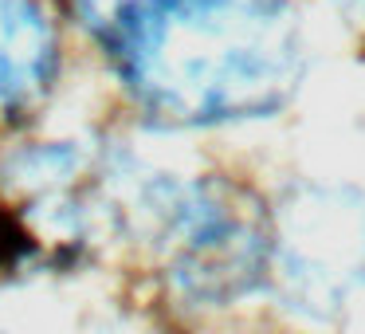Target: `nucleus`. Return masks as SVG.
I'll use <instances>...</instances> for the list:
<instances>
[{
  "instance_id": "f257e3e1",
  "label": "nucleus",
  "mask_w": 365,
  "mask_h": 334,
  "mask_svg": "<svg viewBox=\"0 0 365 334\" xmlns=\"http://www.w3.org/2000/svg\"><path fill=\"white\" fill-rule=\"evenodd\" d=\"M103 40L138 103L173 126L267 118L307 67L291 0H145Z\"/></svg>"
},
{
  "instance_id": "f03ea898",
  "label": "nucleus",
  "mask_w": 365,
  "mask_h": 334,
  "mask_svg": "<svg viewBox=\"0 0 365 334\" xmlns=\"http://www.w3.org/2000/svg\"><path fill=\"white\" fill-rule=\"evenodd\" d=\"M150 213L173 244V275L189 295L224 303L259 283L267 268V228L244 193L228 185L161 189Z\"/></svg>"
},
{
  "instance_id": "7ed1b4c3",
  "label": "nucleus",
  "mask_w": 365,
  "mask_h": 334,
  "mask_svg": "<svg viewBox=\"0 0 365 334\" xmlns=\"http://www.w3.org/2000/svg\"><path fill=\"white\" fill-rule=\"evenodd\" d=\"M56 67V28L40 0H0V111L32 103Z\"/></svg>"
},
{
  "instance_id": "20e7f679",
  "label": "nucleus",
  "mask_w": 365,
  "mask_h": 334,
  "mask_svg": "<svg viewBox=\"0 0 365 334\" xmlns=\"http://www.w3.org/2000/svg\"><path fill=\"white\" fill-rule=\"evenodd\" d=\"M138 4H145V0H75V12H79L91 28H98V32L106 36L126 12H134Z\"/></svg>"
},
{
  "instance_id": "39448f33",
  "label": "nucleus",
  "mask_w": 365,
  "mask_h": 334,
  "mask_svg": "<svg viewBox=\"0 0 365 334\" xmlns=\"http://www.w3.org/2000/svg\"><path fill=\"white\" fill-rule=\"evenodd\" d=\"M24 248H28V236L0 213V263H16Z\"/></svg>"
},
{
  "instance_id": "423d86ee",
  "label": "nucleus",
  "mask_w": 365,
  "mask_h": 334,
  "mask_svg": "<svg viewBox=\"0 0 365 334\" xmlns=\"http://www.w3.org/2000/svg\"><path fill=\"white\" fill-rule=\"evenodd\" d=\"M354 4H365V0H354Z\"/></svg>"
}]
</instances>
